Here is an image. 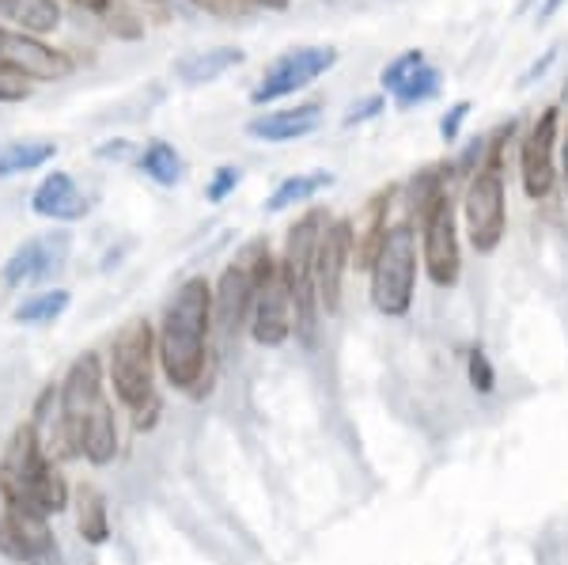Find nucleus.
I'll list each match as a JSON object with an SVG mask.
<instances>
[{"instance_id": "6ab92c4d", "label": "nucleus", "mask_w": 568, "mask_h": 565, "mask_svg": "<svg viewBox=\"0 0 568 565\" xmlns=\"http://www.w3.org/2000/svg\"><path fill=\"white\" fill-rule=\"evenodd\" d=\"M318 125H323V107L304 103V107H292V111H270V114L251 118L246 133L265 144H284V141H300V137L315 133Z\"/></svg>"}, {"instance_id": "f704fd0d", "label": "nucleus", "mask_w": 568, "mask_h": 565, "mask_svg": "<svg viewBox=\"0 0 568 565\" xmlns=\"http://www.w3.org/2000/svg\"><path fill=\"white\" fill-rule=\"evenodd\" d=\"M387 107V99L383 95H368V99H361V103H353L349 107V114H345V125H356V122H368V118H375Z\"/></svg>"}, {"instance_id": "cd10ccee", "label": "nucleus", "mask_w": 568, "mask_h": 565, "mask_svg": "<svg viewBox=\"0 0 568 565\" xmlns=\"http://www.w3.org/2000/svg\"><path fill=\"white\" fill-rule=\"evenodd\" d=\"M69 289H45V293L27 296L20 307H16V323L23 326H39V323H53L69 312Z\"/></svg>"}, {"instance_id": "473e14b6", "label": "nucleus", "mask_w": 568, "mask_h": 565, "mask_svg": "<svg viewBox=\"0 0 568 565\" xmlns=\"http://www.w3.org/2000/svg\"><path fill=\"white\" fill-rule=\"evenodd\" d=\"M466 118H470V99H459V103H452V107H447V114L439 118V137H444V141H459Z\"/></svg>"}, {"instance_id": "ddd939ff", "label": "nucleus", "mask_w": 568, "mask_h": 565, "mask_svg": "<svg viewBox=\"0 0 568 565\" xmlns=\"http://www.w3.org/2000/svg\"><path fill=\"white\" fill-rule=\"evenodd\" d=\"M557 125H561V111L546 107V111L535 118L530 133L524 137V149H519V175H524L527 198H535V202H542L557 179V171H554Z\"/></svg>"}, {"instance_id": "2eb2a0df", "label": "nucleus", "mask_w": 568, "mask_h": 565, "mask_svg": "<svg viewBox=\"0 0 568 565\" xmlns=\"http://www.w3.org/2000/svg\"><path fill=\"white\" fill-rule=\"evenodd\" d=\"M69 251H72V235L69 232L34 235V240H27L23 248H16L12 259L4 262V281L12 289L50 281L53 273H58L69 262Z\"/></svg>"}, {"instance_id": "58836bf2", "label": "nucleus", "mask_w": 568, "mask_h": 565, "mask_svg": "<svg viewBox=\"0 0 568 565\" xmlns=\"http://www.w3.org/2000/svg\"><path fill=\"white\" fill-rule=\"evenodd\" d=\"M243 4L265 8V12H284V8H288V0H243Z\"/></svg>"}, {"instance_id": "c9c22d12", "label": "nucleus", "mask_w": 568, "mask_h": 565, "mask_svg": "<svg viewBox=\"0 0 568 565\" xmlns=\"http://www.w3.org/2000/svg\"><path fill=\"white\" fill-rule=\"evenodd\" d=\"M194 4H197V8H205V12L220 16V20H235V16H243V12H246L243 0H194Z\"/></svg>"}, {"instance_id": "20e7f679", "label": "nucleus", "mask_w": 568, "mask_h": 565, "mask_svg": "<svg viewBox=\"0 0 568 565\" xmlns=\"http://www.w3.org/2000/svg\"><path fill=\"white\" fill-rule=\"evenodd\" d=\"M417 235L406 221L394 224L387 232V243H383L379 259H375L372 273V304L379 315L402 319L414 307V293H417Z\"/></svg>"}, {"instance_id": "0eeeda50", "label": "nucleus", "mask_w": 568, "mask_h": 565, "mask_svg": "<svg viewBox=\"0 0 568 565\" xmlns=\"http://www.w3.org/2000/svg\"><path fill=\"white\" fill-rule=\"evenodd\" d=\"M334 65H337L334 46H300V50L281 53V58L262 72L258 88L251 91V103L265 107V103H277L284 95H296L300 88H307L311 80H318Z\"/></svg>"}, {"instance_id": "f3484780", "label": "nucleus", "mask_w": 568, "mask_h": 565, "mask_svg": "<svg viewBox=\"0 0 568 565\" xmlns=\"http://www.w3.org/2000/svg\"><path fill=\"white\" fill-rule=\"evenodd\" d=\"M394 194H398V186L375 190L361 213H356V221H353V266L356 270H372L375 259H379L383 243H387V232H390L387 216H390Z\"/></svg>"}, {"instance_id": "e433bc0d", "label": "nucleus", "mask_w": 568, "mask_h": 565, "mask_svg": "<svg viewBox=\"0 0 568 565\" xmlns=\"http://www.w3.org/2000/svg\"><path fill=\"white\" fill-rule=\"evenodd\" d=\"M561 4H568V0H542V4H538V23L554 20V16L561 12Z\"/></svg>"}, {"instance_id": "4be33fe9", "label": "nucleus", "mask_w": 568, "mask_h": 565, "mask_svg": "<svg viewBox=\"0 0 568 565\" xmlns=\"http://www.w3.org/2000/svg\"><path fill=\"white\" fill-rule=\"evenodd\" d=\"M77 532L91 546H103L110 539V505L95 482H80L77 486Z\"/></svg>"}, {"instance_id": "bb28decb", "label": "nucleus", "mask_w": 568, "mask_h": 565, "mask_svg": "<svg viewBox=\"0 0 568 565\" xmlns=\"http://www.w3.org/2000/svg\"><path fill=\"white\" fill-rule=\"evenodd\" d=\"M444 198H447V171L444 168H425V171H417L414 182H409V209H414L417 224L425 221Z\"/></svg>"}, {"instance_id": "a19ab883", "label": "nucleus", "mask_w": 568, "mask_h": 565, "mask_svg": "<svg viewBox=\"0 0 568 565\" xmlns=\"http://www.w3.org/2000/svg\"><path fill=\"white\" fill-rule=\"evenodd\" d=\"M561 179H565V190H568V133H565V149H561Z\"/></svg>"}, {"instance_id": "423d86ee", "label": "nucleus", "mask_w": 568, "mask_h": 565, "mask_svg": "<svg viewBox=\"0 0 568 565\" xmlns=\"http://www.w3.org/2000/svg\"><path fill=\"white\" fill-rule=\"evenodd\" d=\"M466 216V235H470L474 251L493 254L504 240V228H508V194H504V171L497 168H478L470 190H466L463 202Z\"/></svg>"}, {"instance_id": "9d476101", "label": "nucleus", "mask_w": 568, "mask_h": 565, "mask_svg": "<svg viewBox=\"0 0 568 565\" xmlns=\"http://www.w3.org/2000/svg\"><path fill=\"white\" fill-rule=\"evenodd\" d=\"M0 551H8L23 565H61L58 539L50 532V516L34 513L27 505H8L0 516Z\"/></svg>"}, {"instance_id": "9b49d317", "label": "nucleus", "mask_w": 568, "mask_h": 565, "mask_svg": "<svg viewBox=\"0 0 568 565\" xmlns=\"http://www.w3.org/2000/svg\"><path fill=\"white\" fill-rule=\"evenodd\" d=\"M50 455L42 448L39 425H20L8 441L4 455H0V501H12V505H23L31 497L34 482L42 478V471L50 467Z\"/></svg>"}, {"instance_id": "f257e3e1", "label": "nucleus", "mask_w": 568, "mask_h": 565, "mask_svg": "<svg viewBox=\"0 0 568 565\" xmlns=\"http://www.w3.org/2000/svg\"><path fill=\"white\" fill-rule=\"evenodd\" d=\"M209 334H213V285L209 278H186L163 307L155 331V357L175 391H197L205 380Z\"/></svg>"}, {"instance_id": "dca6fc26", "label": "nucleus", "mask_w": 568, "mask_h": 565, "mask_svg": "<svg viewBox=\"0 0 568 565\" xmlns=\"http://www.w3.org/2000/svg\"><path fill=\"white\" fill-rule=\"evenodd\" d=\"M61 422L80 425L84 417L103 403V357L99 353H80L69 364L65 380H61Z\"/></svg>"}, {"instance_id": "4c0bfd02", "label": "nucleus", "mask_w": 568, "mask_h": 565, "mask_svg": "<svg viewBox=\"0 0 568 565\" xmlns=\"http://www.w3.org/2000/svg\"><path fill=\"white\" fill-rule=\"evenodd\" d=\"M554 58H557V50H546V58L538 61V65L530 69V72H524V80H519V84H530V80H535V77H542V72H546V65H549V61H554Z\"/></svg>"}, {"instance_id": "5701e85b", "label": "nucleus", "mask_w": 568, "mask_h": 565, "mask_svg": "<svg viewBox=\"0 0 568 565\" xmlns=\"http://www.w3.org/2000/svg\"><path fill=\"white\" fill-rule=\"evenodd\" d=\"M0 20L39 39V34L53 31L61 23V4L58 0H0Z\"/></svg>"}, {"instance_id": "1a4fd4ad", "label": "nucleus", "mask_w": 568, "mask_h": 565, "mask_svg": "<svg viewBox=\"0 0 568 565\" xmlns=\"http://www.w3.org/2000/svg\"><path fill=\"white\" fill-rule=\"evenodd\" d=\"M292 334V296L281 278V262L265 254L254 278V312H251V339L258 345H284Z\"/></svg>"}, {"instance_id": "f8f14e48", "label": "nucleus", "mask_w": 568, "mask_h": 565, "mask_svg": "<svg viewBox=\"0 0 568 565\" xmlns=\"http://www.w3.org/2000/svg\"><path fill=\"white\" fill-rule=\"evenodd\" d=\"M0 65L27 80H65L77 69L65 50H53V46L16 31V27H0Z\"/></svg>"}, {"instance_id": "7ed1b4c3", "label": "nucleus", "mask_w": 568, "mask_h": 565, "mask_svg": "<svg viewBox=\"0 0 568 565\" xmlns=\"http://www.w3.org/2000/svg\"><path fill=\"white\" fill-rule=\"evenodd\" d=\"M155 331L149 319H130L122 331L114 334V345H110V387H114V398L133 414H149V410H160V398H155Z\"/></svg>"}, {"instance_id": "4468645a", "label": "nucleus", "mask_w": 568, "mask_h": 565, "mask_svg": "<svg viewBox=\"0 0 568 565\" xmlns=\"http://www.w3.org/2000/svg\"><path fill=\"white\" fill-rule=\"evenodd\" d=\"M349 266H353V221H329L323 240H318V259H315L318 304L326 307V315H334L342 307V285Z\"/></svg>"}, {"instance_id": "412c9836", "label": "nucleus", "mask_w": 568, "mask_h": 565, "mask_svg": "<svg viewBox=\"0 0 568 565\" xmlns=\"http://www.w3.org/2000/svg\"><path fill=\"white\" fill-rule=\"evenodd\" d=\"M246 53L240 46H216V50H197L190 58H182L175 65V77L182 84H213L224 72H232L235 65H243Z\"/></svg>"}, {"instance_id": "aec40b11", "label": "nucleus", "mask_w": 568, "mask_h": 565, "mask_svg": "<svg viewBox=\"0 0 568 565\" xmlns=\"http://www.w3.org/2000/svg\"><path fill=\"white\" fill-rule=\"evenodd\" d=\"M80 455L91 467H106L118 460V417L106 398L80 422Z\"/></svg>"}, {"instance_id": "393cba45", "label": "nucleus", "mask_w": 568, "mask_h": 565, "mask_svg": "<svg viewBox=\"0 0 568 565\" xmlns=\"http://www.w3.org/2000/svg\"><path fill=\"white\" fill-rule=\"evenodd\" d=\"M58 157L53 141H8L0 144V179L23 175V171H39L42 163Z\"/></svg>"}, {"instance_id": "79ce46f5", "label": "nucleus", "mask_w": 568, "mask_h": 565, "mask_svg": "<svg viewBox=\"0 0 568 565\" xmlns=\"http://www.w3.org/2000/svg\"><path fill=\"white\" fill-rule=\"evenodd\" d=\"M152 4H160V0H152Z\"/></svg>"}, {"instance_id": "6e6552de", "label": "nucleus", "mask_w": 568, "mask_h": 565, "mask_svg": "<svg viewBox=\"0 0 568 565\" xmlns=\"http://www.w3.org/2000/svg\"><path fill=\"white\" fill-rule=\"evenodd\" d=\"M417 228H420V266H425L428 281H433L436 289H455L463 273V251H459V232H455L452 194H447Z\"/></svg>"}, {"instance_id": "72a5a7b5", "label": "nucleus", "mask_w": 568, "mask_h": 565, "mask_svg": "<svg viewBox=\"0 0 568 565\" xmlns=\"http://www.w3.org/2000/svg\"><path fill=\"white\" fill-rule=\"evenodd\" d=\"M27 95H31V80L0 65V103H20Z\"/></svg>"}, {"instance_id": "f03ea898", "label": "nucleus", "mask_w": 568, "mask_h": 565, "mask_svg": "<svg viewBox=\"0 0 568 565\" xmlns=\"http://www.w3.org/2000/svg\"><path fill=\"white\" fill-rule=\"evenodd\" d=\"M329 216L323 209H307L296 224L288 228L281 254V278L288 285L292 296V331L304 339V345L318 342V285H315V259H318V240H323Z\"/></svg>"}, {"instance_id": "37998d69", "label": "nucleus", "mask_w": 568, "mask_h": 565, "mask_svg": "<svg viewBox=\"0 0 568 565\" xmlns=\"http://www.w3.org/2000/svg\"><path fill=\"white\" fill-rule=\"evenodd\" d=\"M0 27H4V23H0Z\"/></svg>"}, {"instance_id": "c85d7f7f", "label": "nucleus", "mask_w": 568, "mask_h": 565, "mask_svg": "<svg viewBox=\"0 0 568 565\" xmlns=\"http://www.w3.org/2000/svg\"><path fill=\"white\" fill-rule=\"evenodd\" d=\"M141 171L152 182H160V186H175V182H182L186 163H182V157L171 149L168 141H152L149 149H144V157H141Z\"/></svg>"}, {"instance_id": "2f4dec72", "label": "nucleus", "mask_w": 568, "mask_h": 565, "mask_svg": "<svg viewBox=\"0 0 568 565\" xmlns=\"http://www.w3.org/2000/svg\"><path fill=\"white\" fill-rule=\"evenodd\" d=\"M240 182H243V168H232V163H227V168H216V175H213V182H209L205 198L213 205H220L235 186H240Z\"/></svg>"}, {"instance_id": "7c9ffc66", "label": "nucleus", "mask_w": 568, "mask_h": 565, "mask_svg": "<svg viewBox=\"0 0 568 565\" xmlns=\"http://www.w3.org/2000/svg\"><path fill=\"white\" fill-rule=\"evenodd\" d=\"M420 65H425V53L420 50H406V53H398L394 61H387V69H383V77H379V84H383V91H390L402 84V80L409 77V72H417Z\"/></svg>"}, {"instance_id": "c756f323", "label": "nucleus", "mask_w": 568, "mask_h": 565, "mask_svg": "<svg viewBox=\"0 0 568 565\" xmlns=\"http://www.w3.org/2000/svg\"><path fill=\"white\" fill-rule=\"evenodd\" d=\"M466 376H470V387L478 391V395H489V391L497 387V372H493L489 353H485L481 345H474L470 357H466Z\"/></svg>"}, {"instance_id": "a211bd4d", "label": "nucleus", "mask_w": 568, "mask_h": 565, "mask_svg": "<svg viewBox=\"0 0 568 565\" xmlns=\"http://www.w3.org/2000/svg\"><path fill=\"white\" fill-rule=\"evenodd\" d=\"M31 209L39 216H45V221H80V216H88V198L84 190L77 186V179L65 175V171H53V175L42 179V186L34 190L31 198Z\"/></svg>"}, {"instance_id": "39448f33", "label": "nucleus", "mask_w": 568, "mask_h": 565, "mask_svg": "<svg viewBox=\"0 0 568 565\" xmlns=\"http://www.w3.org/2000/svg\"><path fill=\"white\" fill-rule=\"evenodd\" d=\"M270 254V243L251 240L246 248L235 254V262L220 273L216 293H213V326L220 339L232 342L243 334V326H251L254 312V278H258V262Z\"/></svg>"}, {"instance_id": "b1692460", "label": "nucleus", "mask_w": 568, "mask_h": 565, "mask_svg": "<svg viewBox=\"0 0 568 565\" xmlns=\"http://www.w3.org/2000/svg\"><path fill=\"white\" fill-rule=\"evenodd\" d=\"M326 186H334V175H329V171H304V175L284 179L270 194V202H265V213H284L288 205L311 202V198H318Z\"/></svg>"}, {"instance_id": "a878e982", "label": "nucleus", "mask_w": 568, "mask_h": 565, "mask_svg": "<svg viewBox=\"0 0 568 565\" xmlns=\"http://www.w3.org/2000/svg\"><path fill=\"white\" fill-rule=\"evenodd\" d=\"M439 84H444V80H439V69L425 61V65H420L417 72H409V77L390 91V99H394V107H398V111H414V107L428 103V99L439 95Z\"/></svg>"}, {"instance_id": "ea45409f", "label": "nucleus", "mask_w": 568, "mask_h": 565, "mask_svg": "<svg viewBox=\"0 0 568 565\" xmlns=\"http://www.w3.org/2000/svg\"><path fill=\"white\" fill-rule=\"evenodd\" d=\"M77 8H84V12H110V0H72Z\"/></svg>"}]
</instances>
